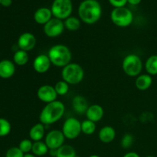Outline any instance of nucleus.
<instances>
[{
	"label": "nucleus",
	"mask_w": 157,
	"mask_h": 157,
	"mask_svg": "<svg viewBox=\"0 0 157 157\" xmlns=\"http://www.w3.org/2000/svg\"><path fill=\"white\" fill-rule=\"evenodd\" d=\"M78 15L86 24H95L102 15V8L97 0H84L78 7Z\"/></svg>",
	"instance_id": "nucleus-1"
},
{
	"label": "nucleus",
	"mask_w": 157,
	"mask_h": 157,
	"mask_svg": "<svg viewBox=\"0 0 157 157\" xmlns=\"http://www.w3.org/2000/svg\"><path fill=\"white\" fill-rule=\"evenodd\" d=\"M65 112V106L61 101H55L46 104L39 115L40 123L44 125H51L61 119Z\"/></svg>",
	"instance_id": "nucleus-2"
},
{
	"label": "nucleus",
	"mask_w": 157,
	"mask_h": 157,
	"mask_svg": "<svg viewBox=\"0 0 157 157\" xmlns=\"http://www.w3.org/2000/svg\"><path fill=\"white\" fill-rule=\"evenodd\" d=\"M52 64L58 67H64L71 63L72 54L70 48L64 44H55L48 53Z\"/></svg>",
	"instance_id": "nucleus-3"
},
{
	"label": "nucleus",
	"mask_w": 157,
	"mask_h": 157,
	"mask_svg": "<svg viewBox=\"0 0 157 157\" xmlns=\"http://www.w3.org/2000/svg\"><path fill=\"white\" fill-rule=\"evenodd\" d=\"M61 78L69 85H75L83 81L84 78V71L80 64L77 63H70L62 68Z\"/></svg>",
	"instance_id": "nucleus-4"
},
{
	"label": "nucleus",
	"mask_w": 157,
	"mask_h": 157,
	"mask_svg": "<svg viewBox=\"0 0 157 157\" xmlns=\"http://www.w3.org/2000/svg\"><path fill=\"white\" fill-rule=\"evenodd\" d=\"M122 68L129 77H138L143 70V62L140 57L135 54H130L124 58Z\"/></svg>",
	"instance_id": "nucleus-5"
},
{
	"label": "nucleus",
	"mask_w": 157,
	"mask_h": 157,
	"mask_svg": "<svg viewBox=\"0 0 157 157\" xmlns=\"http://www.w3.org/2000/svg\"><path fill=\"white\" fill-rule=\"evenodd\" d=\"M111 21L115 25L121 28L130 26L133 21V14L126 7L114 8L110 14Z\"/></svg>",
	"instance_id": "nucleus-6"
},
{
	"label": "nucleus",
	"mask_w": 157,
	"mask_h": 157,
	"mask_svg": "<svg viewBox=\"0 0 157 157\" xmlns=\"http://www.w3.org/2000/svg\"><path fill=\"white\" fill-rule=\"evenodd\" d=\"M51 10L55 18L65 20L71 15L73 4L71 0H54Z\"/></svg>",
	"instance_id": "nucleus-7"
},
{
	"label": "nucleus",
	"mask_w": 157,
	"mask_h": 157,
	"mask_svg": "<svg viewBox=\"0 0 157 157\" xmlns=\"http://www.w3.org/2000/svg\"><path fill=\"white\" fill-rule=\"evenodd\" d=\"M61 131L66 139H76L81 133V122L75 117L67 118L63 124Z\"/></svg>",
	"instance_id": "nucleus-8"
},
{
	"label": "nucleus",
	"mask_w": 157,
	"mask_h": 157,
	"mask_svg": "<svg viewBox=\"0 0 157 157\" xmlns=\"http://www.w3.org/2000/svg\"><path fill=\"white\" fill-rule=\"evenodd\" d=\"M64 21L56 18H52L48 22L44 25V32L48 38H57L62 35L64 32Z\"/></svg>",
	"instance_id": "nucleus-9"
},
{
	"label": "nucleus",
	"mask_w": 157,
	"mask_h": 157,
	"mask_svg": "<svg viewBox=\"0 0 157 157\" xmlns=\"http://www.w3.org/2000/svg\"><path fill=\"white\" fill-rule=\"evenodd\" d=\"M65 136L62 131L59 130H53L46 134L44 143L48 146L49 150H58V148L64 145Z\"/></svg>",
	"instance_id": "nucleus-10"
},
{
	"label": "nucleus",
	"mask_w": 157,
	"mask_h": 157,
	"mask_svg": "<svg viewBox=\"0 0 157 157\" xmlns=\"http://www.w3.org/2000/svg\"><path fill=\"white\" fill-rule=\"evenodd\" d=\"M37 96L41 101L49 104L57 101L58 95L54 86L50 84H44L38 88L37 91Z\"/></svg>",
	"instance_id": "nucleus-11"
},
{
	"label": "nucleus",
	"mask_w": 157,
	"mask_h": 157,
	"mask_svg": "<svg viewBox=\"0 0 157 157\" xmlns=\"http://www.w3.org/2000/svg\"><path fill=\"white\" fill-rule=\"evenodd\" d=\"M36 37L31 32H24L18 38V46L19 49L29 52L36 46Z\"/></svg>",
	"instance_id": "nucleus-12"
},
{
	"label": "nucleus",
	"mask_w": 157,
	"mask_h": 157,
	"mask_svg": "<svg viewBox=\"0 0 157 157\" xmlns=\"http://www.w3.org/2000/svg\"><path fill=\"white\" fill-rule=\"evenodd\" d=\"M52 62L48 55L41 54L38 55L33 61V68L37 73L44 74L50 69Z\"/></svg>",
	"instance_id": "nucleus-13"
},
{
	"label": "nucleus",
	"mask_w": 157,
	"mask_h": 157,
	"mask_svg": "<svg viewBox=\"0 0 157 157\" xmlns=\"http://www.w3.org/2000/svg\"><path fill=\"white\" fill-rule=\"evenodd\" d=\"M85 115L87 120H90L94 123L99 122L104 117V108L98 104H92V105L89 106Z\"/></svg>",
	"instance_id": "nucleus-14"
},
{
	"label": "nucleus",
	"mask_w": 157,
	"mask_h": 157,
	"mask_svg": "<svg viewBox=\"0 0 157 157\" xmlns=\"http://www.w3.org/2000/svg\"><path fill=\"white\" fill-rule=\"evenodd\" d=\"M15 72V65L13 61L4 59L0 61V78L8 79L12 78Z\"/></svg>",
	"instance_id": "nucleus-15"
},
{
	"label": "nucleus",
	"mask_w": 157,
	"mask_h": 157,
	"mask_svg": "<svg viewBox=\"0 0 157 157\" xmlns=\"http://www.w3.org/2000/svg\"><path fill=\"white\" fill-rule=\"evenodd\" d=\"M52 16L53 15H52L51 9L42 7L35 11V14H34V20L38 24L44 25L46 23L48 22L52 19Z\"/></svg>",
	"instance_id": "nucleus-16"
},
{
	"label": "nucleus",
	"mask_w": 157,
	"mask_h": 157,
	"mask_svg": "<svg viewBox=\"0 0 157 157\" xmlns=\"http://www.w3.org/2000/svg\"><path fill=\"white\" fill-rule=\"evenodd\" d=\"M99 140L104 144H110L116 137V130L111 126H105L100 130L98 133Z\"/></svg>",
	"instance_id": "nucleus-17"
},
{
	"label": "nucleus",
	"mask_w": 157,
	"mask_h": 157,
	"mask_svg": "<svg viewBox=\"0 0 157 157\" xmlns=\"http://www.w3.org/2000/svg\"><path fill=\"white\" fill-rule=\"evenodd\" d=\"M72 107L78 114H84L89 107L88 102L84 97L78 95L72 100Z\"/></svg>",
	"instance_id": "nucleus-18"
},
{
	"label": "nucleus",
	"mask_w": 157,
	"mask_h": 157,
	"mask_svg": "<svg viewBox=\"0 0 157 157\" xmlns=\"http://www.w3.org/2000/svg\"><path fill=\"white\" fill-rule=\"evenodd\" d=\"M45 134L44 125L41 123H38L31 127L29 130V137L34 142L41 141Z\"/></svg>",
	"instance_id": "nucleus-19"
},
{
	"label": "nucleus",
	"mask_w": 157,
	"mask_h": 157,
	"mask_svg": "<svg viewBox=\"0 0 157 157\" xmlns=\"http://www.w3.org/2000/svg\"><path fill=\"white\" fill-rule=\"evenodd\" d=\"M153 84V78L148 74L140 75L135 81V85L140 90H146L150 88Z\"/></svg>",
	"instance_id": "nucleus-20"
},
{
	"label": "nucleus",
	"mask_w": 157,
	"mask_h": 157,
	"mask_svg": "<svg viewBox=\"0 0 157 157\" xmlns=\"http://www.w3.org/2000/svg\"><path fill=\"white\" fill-rule=\"evenodd\" d=\"M29 55L28 52L19 49L13 55V62L18 66H24L29 62Z\"/></svg>",
	"instance_id": "nucleus-21"
},
{
	"label": "nucleus",
	"mask_w": 157,
	"mask_h": 157,
	"mask_svg": "<svg viewBox=\"0 0 157 157\" xmlns=\"http://www.w3.org/2000/svg\"><path fill=\"white\" fill-rule=\"evenodd\" d=\"M49 149L46 144L42 141H37L33 143V147H32V153L34 155L38 156H43L48 153Z\"/></svg>",
	"instance_id": "nucleus-22"
},
{
	"label": "nucleus",
	"mask_w": 157,
	"mask_h": 157,
	"mask_svg": "<svg viewBox=\"0 0 157 157\" xmlns=\"http://www.w3.org/2000/svg\"><path fill=\"white\" fill-rule=\"evenodd\" d=\"M145 69L150 75H157V55H153L147 58Z\"/></svg>",
	"instance_id": "nucleus-23"
},
{
	"label": "nucleus",
	"mask_w": 157,
	"mask_h": 157,
	"mask_svg": "<svg viewBox=\"0 0 157 157\" xmlns=\"http://www.w3.org/2000/svg\"><path fill=\"white\" fill-rule=\"evenodd\" d=\"M64 27L70 32H76L81 28V20L75 16H70L64 21Z\"/></svg>",
	"instance_id": "nucleus-24"
},
{
	"label": "nucleus",
	"mask_w": 157,
	"mask_h": 157,
	"mask_svg": "<svg viewBox=\"0 0 157 157\" xmlns=\"http://www.w3.org/2000/svg\"><path fill=\"white\" fill-rule=\"evenodd\" d=\"M76 156V150L72 146L64 144L57 150L56 157H75Z\"/></svg>",
	"instance_id": "nucleus-25"
},
{
	"label": "nucleus",
	"mask_w": 157,
	"mask_h": 157,
	"mask_svg": "<svg viewBox=\"0 0 157 157\" xmlns=\"http://www.w3.org/2000/svg\"><path fill=\"white\" fill-rule=\"evenodd\" d=\"M96 123L90 121V120H84L81 122V133L85 135L90 136L94 134L96 131Z\"/></svg>",
	"instance_id": "nucleus-26"
},
{
	"label": "nucleus",
	"mask_w": 157,
	"mask_h": 157,
	"mask_svg": "<svg viewBox=\"0 0 157 157\" xmlns=\"http://www.w3.org/2000/svg\"><path fill=\"white\" fill-rule=\"evenodd\" d=\"M12 126L10 122L5 118H0V137H4L10 133Z\"/></svg>",
	"instance_id": "nucleus-27"
},
{
	"label": "nucleus",
	"mask_w": 157,
	"mask_h": 157,
	"mask_svg": "<svg viewBox=\"0 0 157 157\" xmlns=\"http://www.w3.org/2000/svg\"><path fill=\"white\" fill-rule=\"evenodd\" d=\"M54 87L58 95H60V96H64L67 94L69 91V84L64 80L58 81Z\"/></svg>",
	"instance_id": "nucleus-28"
},
{
	"label": "nucleus",
	"mask_w": 157,
	"mask_h": 157,
	"mask_svg": "<svg viewBox=\"0 0 157 157\" xmlns=\"http://www.w3.org/2000/svg\"><path fill=\"white\" fill-rule=\"evenodd\" d=\"M32 147H33V142L32 140L29 139H24L19 143L18 145V148L25 153H29L32 150Z\"/></svg>",
	"instance_id": "nucleus-29"
},
{
	"label": "nucleus",
	"mask_w": 157,
	"mask_h": 157,
	"mask_svg": "<svg viewBox=\"0 0 157 157\" xmlns=\"http://www.w3.org/2000/svg\"><path fill=\"white\" fill-rule=\"evenodd\" d=\"M134 143V138L131 133H125L121 141V147L124 149H128L132 147Z\"/></svg>",
	"instance_id": "nucleus-30"
},
{
	"label": "nucleus",
	"mask_w": 157,
	"mask_h": 157,
	"mask_svg": "<svg viewBox=\"0 0 157 157\" xmlns=\"http://www.w3.org/2000/svg\"><path fill=\"white\" fill-rule=\"evenodd\" d=\"M25 153L18 148L13 147L9 148L6 153V157H24Z\"/></svg>",
	"instance_id": "nucleus-31"
},
{
	"label": "nucleus",
	"mask_w": 157,
	"mask_h": 157,
	"mask_svg": "<svg viewBox=\"0 0 157 157\" xmlns=\"http://www.w3.org/2000/svg\"><path fill=\"white\" fill-rule=\"evenodd\" d=\"M109 2L114 8H121L125 7L127 0H109Z\"/></svg>",
	"instance_id": "nucleus-32"
},
{
	"label": "nucleus",
	"mask_w": 157,
	"mask_h": 157,
	"mask_svg": "<svg viewBox=\"0 0 157 157\" xmlns=\"http://www.w3.org/2000/svg\"><path fill=\"white\" fill-rule=\"evenodd\" d=\"M12 0H1V6L4 7H9L12 5Z\"/></svg>",
	"instance_id": "nucleus-33"
},
{
	"label": "nucleus",
	"mask_w": 157,
	"mask_h": 157,
	"mask_svg": "<svg viewBox=\"0 0 157 157\" xmlns=\"http://www.w3.org/2000/svg\"><path fill=\"white\" fill-rule=\"evenodd\" d=\"M124 157H140V156L136 152H129L126 153Z\"/></svg>",
	"instance_id": "nucleus-34"
},
{
	"label": "nucleus",
	"mask_w": 157,
	"mask_h": 157,
	"mask_svg": "<svg viewBox=\"0 0 157 157\" xmlns=\"http://www.w3.org/2000/svg\"><path fill=\"white\" fill-rule=\"evenodd\" d=\"M141 1L142 0H127V2L132 6H136V5H139L141 2Z\"/></svg>",
	"instance_id": "nucleus-35"
},
{
	"label": "nucleus",
	"mask_w": 157,
	"mask_h": 157,
	"mask_svg": "<svg viewBox=\"0 0 157 157\" xmlns=\"http://www.w3.org/2000/svg\"><path fill=\"white\" fill-rule=\"evenodd\" d=\"M48 153H49V154H50L51 156L56 157V156H57V150H54V149H52V150H49Z\"/></svg>",
	"instance_id": "nucleus-36"
},
{
	"label": "nucleus",
	"mask_w": 157,
	"mask_h": 157,
	"mask_svg": "<svg viewBox=\"0 0 157 157\" xmlns=\"http://www.w3.org/2000/svg\"><path fill=\"white\" fill-rule=\"evenodd\" d=\"M24 157H37L35 155H34L33 153H26L24 155Z\"/></svg>",
	"instance_id": "nucleus-37"
},
{
	"label": "nucleus",
	"mask_w": 157,
	"mask_h": 157,
	"mask_svg": "<svg viewBox=\"0 0 157 157\" xmlns=\"http://www.w3.org/2000/svg\"><path fill=\"white\" fill-rule=\"evenodd\" d=\"M88 157H100L98 155H96V154H94V155H90V156H89Z\"/></svg>",
	"instance_id": "nucleus-38"
},
{
	"label": "nucleus",
	"mask_w": 157,
	"mask_h": 157,
	"mask_svg": "<svg viewBox=\"0 0 157 157\" xmlns=\"http://www.w3.org/2000/svg\"><path fill=\"white\" fill-rule=\"evenodd\" d=\"M146 157H155V156H146Z\"/></svg>",
	"instance_id": "nucleus-39"
},
{
	"label": "nucleus",
	"mask_w": 157,
	"mask_h": 157,
	"mask_svg": "<svg viewBox=\"0 0 157 157\" xmlns=\"http://www.w3.org/2000/svg\"><path fill=\"white\" fill-rule=\"evenodd\" d=\"M75 157H81V156H77V155H76V156H75Z\"/></svg>",
	"instance_id": "nucleus-40"
},
{
	"label": "nucleus",
	"mask_w": 157,
	"mask_h": 157,
	"mask_svg": "<svg viewBox=\"0 0 157 157\" xmlns=\"http://www.w3.org/2000/svg\"><path fill=\"white\" fill-rule=\"evenodd\" d=\"M0 5H1V0H0Z\"/></svg>",
	"instance_id": "nucleus-41"
}]
</instances>
